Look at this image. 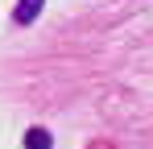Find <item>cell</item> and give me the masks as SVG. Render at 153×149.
I'll list each match as a JSON object with an SVG mask.
<instances>
[{
  "mask_svg": "<svg viewBox=\"0 0 153 149\" xmlns=\"http://www.w3.org/2000/svg\"><path fill=\"white\" fill-rule=\"evenodd\" d=\"M42 4H46V0H21V4H17V13H13V17H17V25H29V21H37Z\"/></svg>",
  "mask_w": 153,
  "mask_h": 149,
  "instance_id": "6da1fadb",
  "label": "cell"
},
{
  "mask_svg": "<svg viewBox=\"0 0 153 149\" xmlns=\"http://www.w3.org/2000/svg\"><path fill=\"white\" fill-rule=\"evenodd\" d=\"M54 141H50V133L46 128H29L25 133V149H50Z\"/></svg>",
  "mask_w": 153,
  "mask_h": 149,
  "instance_id": "7a4b0ae2",
  "label": "cell"
}]
</instances>
